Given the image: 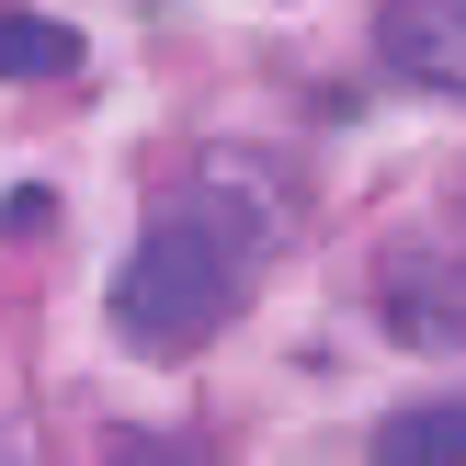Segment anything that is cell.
I'll return each mask as SVG.
<instances>
[{"mask_svg":"<svg viewBox=\"0 0 466 466\" xmlns=\"http://www.w3.org/2000/svg\"><path fill=\"white\" fill-rule=\"evenodd\" d=\"M296 239V171L273 148H194V171L148 205L126 273H114V330L148 353H194L250 308V273Z\"/></svg>","mask_w":466,"mask_h":466,"instance_id":"1","label":"cell"},{"mask_svg":"<svg viewBox=\"0 0 466 466\" xmlns=\"http://www.w3.org/2000/svg\"><path fill=\"white\" fill-rule=\"evenodd\" d=\"M376 57L399 68V80L466 103V0H387L376 12Z\"/></svg>","mask_w":466,"mask_h":466,"instance_id":"2","label":"cell"},{"mask_svg":"<svg viewBox=\"0 0 466 466\" xmlns=\"http://www.w3.org/2000/svg\"><path fill=\"white\" fill-rule=\"evenodd\" d=\"M364 466H466V399L444 387V399H410L376 421V444H364Z\"/></svg>","mask_w":466,"mask_h":466,"instance_id":"3","label":"cell"},{"mask_svg":"<svg viewBox=\"0 0 466 466\" xmlns=\"http://www.w3.org/2000/svg\"><path fill=\"white\" fill-rule=\"evenodd\" d=\"M68 68H80V35L23 12V0H0V80H68Z\"/></svg>","mask_w":466,"mask_h":466,"instance_id":"4","label":"cell"},{"mask_svg":"<svg viewBox=\"0 0 466 466\" xmlns=\"http://www.w3.org/2000/svg\"><path fill=\"white\" fill-rule=\"evenodd\" d=\"M114 466H217V455H205V444H159V432H148V444H114Z\"/></svg>","mask_w":466,"mask_h":466,"instance_id":"5","label":"cell"},{"mask_svg":"<svg viewBox=\"0 0 466 466\" xmlns=\"http://www.w3.org/2000/svg\"><path fill=\"white\" fill-rule=\"evenodd\" d=\"M0 466H35V455H23V444H12V432H0Z\"/></svg>","mask_w":466,"mask_h":466,"instance_id":"6","label":"cell"}]
</instances>
